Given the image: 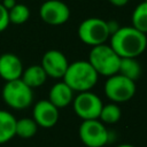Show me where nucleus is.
Instances as JSON below:
<instances>
[{
	"instance_id": "obj_4",
	"label": "nucleus",
	"mask_w": 147,
	"mask_h": 147,
	"mask_svg": "<svg viewBox=\"0 0 147 147\" xmlns=\"http://www.w3.org/2000/svg\"><path fill=\"white\" fill-rule=\"evenodd\" d=\"M2 100L5 103L16 110H22L31 106L33 100L32 88L29 87L21 78L6 82L2 87Z\"/></svg>"
},
{
	"instance_id": "obj_25",
	"label": "nucleus",
	"mask_w": 147,
	"mask_h": 147,
	"mask_svg": "<svg viewBox=\"0 0 147 147\" xmlns=\"http://www.w3.org/2000/svg\"><path fill=\"white\" fill-rule=\"evenodd\" d=\"M116 147H134L133 145H130V144H122V145H118Z\"/></svg>"
},
{
	"instance_id": "obj_6",
	"label": "nucleus",
	"mask_w": 147,
	"mask_h": 147,
	"mask_svg": "<svg viewBox=\"0 0 147 147\" xmlns=\"http://www.w3.org/2000/svg\"><path fill=\"white\" fill-rule=\"evenodd\" d=\"M103 91L106 96L115 103H122L131 100L136 94V82L119 75L115 74L105 83Z\"/></svg>"
},
{
	"instance_id": "obj_7",
	"label": "nucleus",
	"mask_w": 147,
	"mask_h": 147,
	"mask_svg": "<svg viewBox=\"0 0 147 147\" xmlns=\"http://www.w3.org/2000/svg\"><path fill=\"white\" fill-rule=\"evenodd\" d=\"M78 134L86 147H103L110 139L108 129L100 119L83 121L79 125Z\"/></svg>"
},
{
	"instance_id": "obj_15",
	"label": "nucleus",
	"mask_w": 147,
	"mask_h": 147,
	"mask_svg": "<svg viewBox=\"0 0 147 147\" xmlns=\"http://www.w3.org/2000/svg\"><path fill=\"white\" fill-rule=\"evenodd\" d=\"M16 118L7 110L0 109V145L11 140L15 134Z\"/></svg>"
},
{
	"instance_id": "obj_21",
	"label": "nucleus",
	"mask_w": 147,
	"mask_h": 147,
	"mask_svg": "<svg viewBox=\"0 0 147 147\" xmlns=\"http://www.w3.org/2000/svg\"><path fill=\"white\" fill-rule=\"evenodd\" d=\"M10 24L9 22V16H8V10L2 6V3L0 2V32L5 31L8 25Z\"/></svg>"
},
{
	"instance_id": "obj_11",
	"label": "nucleus",
	"mask_w": 147,
	"mask_h": 147,
	"mask_svg": "<svg viewBox=\"0 0 147 147\" xmlns=\"http://www.w3.org/2000/svg\"><path fill=\"white\" fill-rule=\"evenodd\" d=\"M60 117L59 108H56L48 99L38 101L32 109V118L38 126L44 129L53 127Z\"/></svg>"
},
{
	"instance_id": "obj_3",
	"label": "nucleus",
	"mask_w": 147,
	"mask_h": 147,
	"mask_svg": "<svg viewBox=\"0 0 147 147\" xmlns=\"http://www.w3.org/2000/svg\"><path fill=\"white\" fill-rule=\"evenodd\" d=\"M87 61L99 76L110 77L118 72L121 57L110 47V45L101 44L91 48Z\"/></svg>"
},
{
	"instance_id": "obj_10",
	"label": "nucleus",
	"mask_w": 147,
	"mask_h": 147,
	"mask_svg": "<svg viewBox=\"0 0 147 147\" xmlns=\"http://www.w3.org/2000/svg\"><path fill=\"white\" fill-rule=\"evenodd\" d=\"M40 65L45 70L47 77L59 79V78H63L68 69L69 62L67 56L61 51L49 49L42 55Z\"/></svg>"
},
{
	"instance_id": "obj_1",
	"label": "nucleus",
	"mask_w": 147,
	"mask_h": 147,
	"mask_svg": "<svg viewBox=\"0 0 147 147\" xmlns=\"http://www.w3.org/2000/svg\"><path fill=\"white\" fill-rule=\"evenodd\" d=\"M110 47L119 57H138L147 47L146 33L131 26H121L109 38Z\"/></svg>"
},
{
	"instance_id": "obj_18",
	"label": "nucleus",
	"mask_w": 147,
	"mask_h": 147,
	"mask_svg": "<svg viewBox=\"0 0 147 147\" xmlns=\"http://www.w3.org/2000/svg\"><path fill=\"white\" fill-rule=\"evenodd\" d=\"M132 26L137 30L147 33V1H141L132 11Z\"/></svg>"
},
{
	"instance_id": "obj_26",
	"label": "nucleus",
	"mask_w": 147,
	"mask_h": 147,
	"mask_svg": "<svg viewBox=\"0 0 147 147\" xmlns=\"http://www.w3.org/2000/svg\"><path fill=\"white\" fill-rule=\"evenodd\" d=\"M145 1H147V0H145Z\"/></svg>"
},
{
	"instance_id": "obj_22",
	"label": "nucleus",
	"mask_w": 147,
	"mask_h": 147,
	"mask_svg": "<svg viewBox=\"0 0 147 147\" xmlns=\"http://www.w3.org/2000/svg\"><path fill=\"white\" fill-rule=\"evenodd\" d=\"M107 24H108V30H109L110 36H111L113 33H115V32L121 28V25H119L116 21H107Z\"/></svg>"
},
{
	"instance_id": "obj_16",
	"label": "nucleus",
	"mask_w": 147,
	"mask_h": 147,
	"mask_svg": "<svg viewBox=\"0 0 147 147\" xmlns=\"http://www.w3.org/2000/svg\"><path fill=\"white\" fill-rule=\"evenodd\" d=\"M117 74L136 82L141 75V65L137 57H121Z\"/></svg>"
},
{
	"instance_id": "obj_9",
	"label": "nucleus",
	"mask_w": 147,
	"mask_h": 147,
	"mask_svg": "<svg viewBox=\"0 0 147 147\" xmlns=\"http://www.w3.org/2000/svg\"><path fill=\"white\" fill-rule=\"evenodd\" d=\"M39 16L49 25H62L70 17V9L61 0H45L39 8Z\"/></svg>"
},
{
	"instance_id": "obj_23",
	"label": "nucleus",
	"mask_w": 147,
	"mask_h": 147,
	"mask_svg": "<svg viewBox=\"0 0 147 147\" xmlns=\"http://www.w3.org/2000/svg\"><path fill=\"white\" fill-rule=\"evenodd\" d=\"M1 3H2V6H3L7 10H9V9H11L17 2H16V0H1Z\"/></svg>"
},
{
	"instance_id": "obj_20",
	"label": "nucleus",
	"mask_w": 147,
	"mask_h": 147,
	"mask_svg": "<svg viewBox=\"0 0 147 147\" xmlns=\"http://www.w3.org/2000/svg\"><path fill=\"white\" fill-rule=\"evenodd\" d=\"M9 22L13 24H23L25 23L30 17V9L26 5L23 3H16L11 9L8 10Z\"/></svg>"
},
{
	"instance_id": "obj_17",
	"label": "nucleus",
	"mask_w": 147,
	"mask_h": 147,
	"mask_svg": "<svg viewBox=\"0 0 147 147\" xmlns=\"http://www.w3.org/2000/svg\"><path fill=\"white\" fill-rule=\"evenodd\" d=\"M38 130V125L34 122L33 118L24 117L16 119V127H15V134L23 139L32 138Z\"/></svg>"
},
{
	"instance_id": "obj_13",
	"label": "nucleus",
	"mask_w": 147,
	"mask_h": 147,
	"mask_svg": "<svg viewBox=\"0 0 147 147\" xmlns=\"http://www.w3.org/2000/svg\"><path fill=\"white\" fill-rule=\"evenodd\" d=\"M48 100L59 109L64 108L72 103L74 100V91L62 80L55 83L48 92Z\"/></svg>"
},
{
	"instance_id": "obj_24",
	"label": "nucleus",
	"mask_w": 147,
	"mask_h": 147,
	"mask_svg": "<svg viewBox=\"0 0 147 147\" xmlns=\"http://www.w3.org/2000/svg\"><path fill=\"white\" fill-rule=\"evenodd\" d=\"M113 6H115V7H123V6H125V5H127V2L130 1V0H108Z\"/></svg>"
},
{
	"instance_id": "obj_19",
	"label": "nucleus",
	"mask_w": 147,
	"mask_h": 147,
	"mask_svg": "<svg viewBox=\"0 0 147 147\" xmlns=\"http://www.w3.org/2000/svg\"><path fill=\"white\" fill-rule=\"evenodd\" d=\"M121 116H122V111L118 105L115 102H110L102 106L99 115V119L103 124H115L119 121Z\"/></svg>"
},
{
	"instance_id": "obj_2",
	"label": "nucleus",
	"mask_w": 147,
	"mask_h": 147,
	"mask_svg": "<svg viewBox=\"0 0 147 147\" xmlns=\"http://www.w3.org/2000/svg\"><path fill=\"white\" fill-rule=\"evenodd\" d=\"M99 79V75L86 60H78L69 63L62 80L74 92L91 91Z\"/></svg>"
},
{
	"instance_id": "obj_5",
	"label": "nucleus",
	"mask_w": 147,
	"mask_h": 147,
	"mask_svg": "<svg viewBox=\"0 0 147 147\" xmlns=\"http://www.w3.org/2000/svg\"><path fill=\"white\" fill-rule=\"evenodd\" d=\"M78 38L88 46H98L106 44L110 38L107 21L100 17H88L84 20L77 30Z\"/></svg>"
},
{
	"instance_id": "obj_12",
	"label": "nucleus",
	"mask_w": 147,
	"mask_h": 147,
	"mask_svg": "<svg viewBox=\"0 0 147 147\" xmlns=\"http://www.w3.org/2000/svg\"><path fill=\"white\" fill-rule=\"evenodd\" d=\"M23 70V63L16 54L3 53L0 55V77L5 82L20 79Z\"/></svg>"
},
{
	"instance_id": "obj_14",
	"label": "nucleus",
	"mask_w": 147,
	"mask_h": 147,
	"mask_svg": "<svg viewBox=\"0 0 147 147\" xmlns=\"http://www.w3.org/2000/svg\"><path fill=\"white\" fill-rule=\"evenodd\" d=\"M21 79L31 88H36L45 84L47 75L40 64H33L23 70Z\"/></svg>"
},
{
	"instance_id": "obj_8",
	"label": "nucleus",
	"mask_w": 147,
	"mask_h": 147,
	"mask_svg": "<svg viewBox=\"0 0 147 147\" xmlns=\"http://www.w3.org/2000/svg\"><path fill=\"white\" fill-rule=\"evenodd\" d=\"M103 103L101 99L93 92H79L72 100V108L75 114L83 121L99 119Z\"/></svg>"
}]
</instances>
